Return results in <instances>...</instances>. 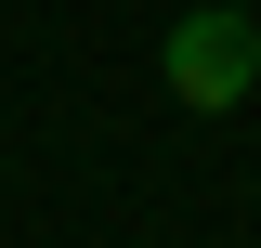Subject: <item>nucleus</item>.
<instances>
[{"label":"nucleus","mask_w":261,"mask_h":248,"mask_svg":"<svg viewBox=\"0 0 261 248\" xmlns=\"http://www.w3.org/2000/svg\"><path fill=\"white\" fill-rule=\"evenodd\" d=\"M157 79H170V92L196 105V118H235V105L261 92V27L235 13V0H209V13H183V27H170Z\"/></svg>","instance_id":"1"}]
</instances>
